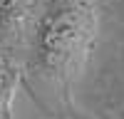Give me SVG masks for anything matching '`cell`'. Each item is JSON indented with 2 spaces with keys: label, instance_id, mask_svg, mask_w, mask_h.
<instances>
[{
  "label": "cell",
  "instance_id": "cell-1",
  "mask_svg": "<svg viewBox=\"0 0 124 119\" xmlns=\"http://www.w3.org/2000/svg\"><path fill=\"white\" fill-rule=\"evenodd\" d=\"M97 5L92 0H62L40 20L35 32V67L50 82L70 84L94 42Z\"/></svg>",
  "mask_w": 124,
  "mask_h": 119
},
{
  "label": "cell",
  "instance_id": "cell-2",
  "mask_svg": "<svg viewBox=\"0 0 124 119\" xmlns=\"http://www.w3.org/2000/svg\"><path fill=\"white\" fill-rule=\"evenodd\" d=\"M27 17V0H0V47L13 42Z\"/></svg>",
  "mask_w": 124,
  "mask_h": 119
}]
</instances>
